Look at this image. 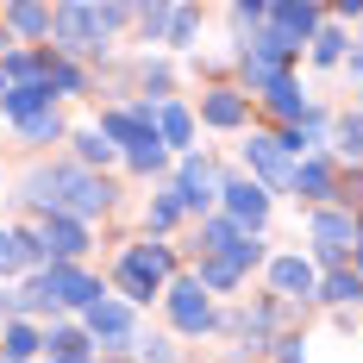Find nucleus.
<instances>
[{
    "mask_svg": "<svg viewBox=\"0 0 363 363\" xmlns=\"http://www.w3.org/2000/svg\"><path fill=\"white\" fill-rule=\"evenodd\" d=\"M157 138H163V145H188V138H194L188 107H157Z\"/></svg>",
    "mask_w": 363,
    "mask_h": 363,
    "instance_id": "nucleus-21",
    "label": "nucleus"
},
{
    "mask_svg": "<svg viewBox=\"0 0 363 363\" xmlns=\"http://www.w3.org/2000/svg\"><path fill=\"white\" fill-rule=\"evenodd\" d=\"M263 94H269V107L282 113V119H313V107H307V101L294 94V82H289V75H276V82H269Z\"/></svg>",
    "mask_w": 363,
    "mask_h": 363,
    "instance_id": "nucleus-19",
    "label": "nucleus"
},
{
    "mask_svg": "<svg viewBox=\"0 0 363 363\" xmlns=\"http://www.w3.org/2000/svg\"><path fill=\"white\" fill-rule=\"evenodd\" d=\"M269 289L276 294H313L320 282H313V263L307 257H276L269 263Z\"/></svg>",
    "mask_w": 363,
    "mask_h": 363,
    "instance_id": "nucleus-13",
    "label": "nucleus"
},
{
    "mask_svg": "<svg viewBox=\"0 0 363 363\" xmlns=\"http://www.w3.org/2000/svg\"><path fill=\"white\" fill-rule=\"evenodd\" d=\"M75 150H82V163H107V157H113L107 132H75Z\"/></svg>",
    "mask_w": 363,
    "mask_h": 363,
    "instance_id": "nucleus-26",
    "label": "nucleus"
},
{
    "mask_svg": "<svg viewBox=\"0 0 363 363\" xmlns=\"http://www.w3.org/2000/svg\"><path fill=\"white\" fill-rule=\"evenodd\" d=\"M245 163L257 169V188H263V182H294V157H289L282 138H251V145H245Z\"/></svg>",
    "mask_w": 363,
    "mask_h": 363,
    "instance_id": "nucleus-7",
    "label": "nucleus"
},
{
    "mask_svg": "<svg viewBox=\"0 0 363 363\" xmlns=\"http://www.w3.org/2000/svg\"><path fill=\"white\" fill-rule=\"evenodd\" d=\"M201 119H207V125H245V101H238L232 88H213V94L201 101Z\"/></svg>",
    "mask_w": 363,
    "mask_h": 363,
    "instance_id": "nucleus-17",
    "label": "nucleus"
},
{
    "mask_svg": "<svg viewBox=\"0 0 363 363\" xmlns=\"http://www.w3.org/2000/svg\"><path fill=\"white\" fill-rule=\"evenodd\" d=\"M313 57H320V63H338V57H345V32H338V26L313 32Z\"/></svg>",
    "mask_w": 363,
    "mask_h": 363,
    "instance_id": "nucleus-27",
    "label": "nucleus"
},
{
    "mask_svg": "<svg viewBox=\"0 0 363 363\" xmlns=\"http://www.w3.org/2000/svg\"><path fill=\"white\" fill-rule=\"evenodd\" d=\"M219 194H225V207H232V225H263V213H269V194H263L257 182H225Z\"/></svg>",
    "mask_w": 363,
    "mask_h": 363,
    "instance_id": "nucleus-10",
    "label": "nucleus"
},
{
    "mask_svg": "<svg viewBox=\"0 0 363 363\" xmlns=\"http://www.w3.org/2000/svg\"><path fill=\"white\" fill-rule=\"evenodd\" d=\"M169 320H176L182 332H207V326H213V307H207V289H201V276L169 289Z\"/></svg>",
    "mask_w": 363,
    "mask_h": 363,
    "instance_id": "nucleus-6",
    "label": "nucleus"
},
{
    "mask_svg": "<svg viewBox=\"0 0 363 363\" xmlns=\"http://www.w3.org/2000/svg\"><path fill=\"white\" fill-rule=\"evenodd\" d=\"M238 263L232 257H201V289H238Z\"/></svg>",
    "mask_w": 363,
    "mask_h": 363,
    "instance_id": "nucleus-23",
    "label": "nucleus"
},
{
    "mask_svg": "<svg viewBox=\"0 0 363 363\" xmlns=\"http://www.w3.org/2000/svg\"><path fill=\"white\" fill-rule=\"evenodd\" d=\"M213 194H219V182H213V163H207V157H188V163H182V182H176V207L201 213V207H207Z\"/></svg>",
    "mask_w": 363,
    "mask_h": 363,
    "instance_id": "nucleus-8",
    "label": "nucleus"
},
{
    "mask_svg": "<svg viewBox=\"0 0 363 363\" xmlns=\"http://www.w3.org/2000/svg\"><path fill=\"white\" fill-rule=\"evenodd\" d=\"M38 289L50 294V307H94V301H107L101 282H94L88 269H75V263H50V269L38 276Z\"/></svg>",
    "mask_w": 363,
    "mask_h": 363,
    "instance_id": "nucleus-2",
    "label": "nucleus"
},
{
    "mask_svg": "<svg viewBox=\"0 0 363 363\" xmlns=\"http://www.w3.org/2000/svg\"><path fill=\"white\" fill-rule=\"evenodd\" d=\"M57 38H63V50H101V44H107L94 6H63V13H57Z\"/></svg>",
    "mask_w": 363,
    "mask_h": 363,
    "instance_id": "nucleus-4",
    "label": "nucleus"
},
{
    "mask_svg": "<svg viewBox=\"0 0 363 363\" xmlns=\"http://www.w3.org/2000/svg\"><path fill=\"white\" fill-rule=\"evenodd\" d=\"M163 282H169V251L163 245H132V251L119 257V289L132 294V301H150Z\"/></svg>",
    "mask_w": 363,
    "mask_h": 363,
    "instance_id": "nucleus-1",
    "label": "nucleus"
},
{
    "mask_svg": "<svg viewBox=\"0 0 363 363\" xmlns=\"http://www.w3.org/2000/svg\"><path fill=\"white\" fill-rule=\"evenodd\" d=\"M0 94H6V82H0Z\"/></svg>",
    "mask_w": 363,
    "mask_h": 363,
    "instance_id": "nucleus-38",
    "label": "nucleus"
},
{
    "mask_svg": "<svg viewBox=\"0 0 363 363\" xmlns=\"http://www.w3.org/2000/svg\"><path fill=\"white\" fill-rule=\"evenodd\" d=\"M182 219V207H176V194H163V201H150V225L163 232V225H176Z\"/></svg>",
    "mask_w": 363,
    "mask_h": 363,
    "instance_id": "nucleus-32",
    "label": "nucleus"
},
{
    "mask_svg": "<svg viewBox=\"0 0 363 363\" xmlns=\"http://www.w3.org/2000/svg\"><path fill=\"white\" fill-rule=\"evenodd\" d=\"M0 107L19 113V119H38V113H50V82H19V88H6V94H0Z\"/></svg>",
    "mask_w": 363,
    "mask_h": 363,
    "instance_id": "nucleus-14",
    "label": "nucleus"
},
{
    "mask_svg": "<svg viewBox=\"0 0 363 363\" xmlns=\"http://www.w3.org/2000/svg\"><path fill=\"white\" fill-rule=\"evenodd\" d=\"M26 138H63V119L57 113H38V119H26Z\"/></svg>",
    "mask_w": 363,
    "mask_h": 363,
    "instance_id": "nucleus-30",
    "label": "nucleus"
},
{
    "mask_svg": "<svg viewBox=\"0 0 363 363\" xmlns=\"http://www.w3.org/2000/svg\"><path fill=\"white\" fill-rule=\"evenodd\" d=\"M320 301H332V307H345V301H351V307H357V301H363V276H351V269H332L326 282H320Z\"/></svg>",
    "mask_w": 363,
    "mask_h": 363,
    "instance_id": "nucleus-20",
    "label": "nucleus"
},
{
    "mask_svg": "<svg viewBox=\"0 0 363 363\" xmlns=\"http://www.w3.org/2000/svg\"><path fill=\"white\" fill-rule=\"evenodd\" d=\"M50 351H57V357H82L88 338H82V332H50Z\"/></svg>",
    "mask_w": 363,
    "mask_h": 363,
    "instance_id": "nucleus-31",
    "label": "nucleus"
},
{
    "mask_svg": "<svg viewBox=\"0 0 363 363\" xmlns=\"http://www.w3.org/2000/svg\"><path fill=\"white\" fill-rule=\"evenodd\" d=\"M357 245H363V225H357Z\"/></svg>",
    "mask_w": 363,
    "mask_h": 363,
    "instance_id": "nucleus-37",
    "label": "nucleus"
},
{
    "mask_svg": "<svg viewBox=\"0 0 363 363\" xmlns=\"http://www.w3.org/2000/svg\"><path fill=\"white\" fill-rule=\"evenodd\" d=\"M38 351V332L26 326V320H13V326H6V363H26Z\"/></svg>",
    "mask_w": 363,
    "mask_h": 363,
    "instance_id": "nucleus-25",
    "label": "nucleus"
},
{
    "mask_svg": "<svg viewBox=\"0 0 363 363\" xmlns=\"http://www.w3.org/2000/svg\"><path fill=\"white\" fill-rule=\"evenodd\" d=\"M238 238H245V232H238L232 219H207V225H201V251H207V257H232V251H238Z\"/></svg>",
    "mask_w": 363,
    "mask_h": 363,
    "instance_id": "nucleus-18",
    "label": "nucleus"
},
{
    "mask_svg": "<svg viewBox=\"0 0 363 363\" xmlns=\"http://www.w3.org/2000/svg\"><path fill=\"white\" fill-rule=\"evenodd\" d=\"M313 245H320L326 263H338L345 245H357V232H351V219H345V213H313Z\"/></svg>",
    "mask_w": 363,
    "mask_h": 363,
    "instance_id": "nucleus-12",
    "label": "nucleus"
},
{
    "mask_svg": "<svg viewBox=\"0 0 363 363\" xmlns=\"http://www.w3.org/2000/svg\"><path fill=\"white\" fill-rule=\"evenodd\" d=\"M289 188H301L307 201H326V194H332V169H326V163H294Z\"/></svg>",
    "mask_w": 363,
    "mask_h": 363,
    "instance_id": "nucleus-22",
    "label": "nucleus"
},
{
    "mask_svg": "<svg viewBox=\"0 0 363 363\" xmlns=\"http://www.w3.org/2000/svg\"><path fill=\"white\" fill-rule=\"evenodd\" d=\"M38 257H44V245H38L32 232H0V276L26 269V263H38Z\"/></svg>",
    "mask_w": 363,
    "mask_h": 363,
    "instance_id": "nucleus-15",
    "label": "nucleus"
},
{
    "mask_svg": "<svg viewBox=\"0 0 363 363\" xmlns=\"http://www.w3.org/2000/svg\"><path fill=\"white\" fill-rule=\"evenodd\" d=\"M138 26H145V38H169V6H145Z\"/></svg>",
    "mask_w": 363,
    "mask_h": 363,
    "instance_id": "nucleus-28",
    "label": "nucleus"
},
{
    "mask_svg": "<svg viewBox=\"0 0 363 363\" xmlns=\"http://www.w3.org/2000/svg\"><path fill=\"white\" fill-rule=\"evenodd\" d=\"M6 26L19 38H38V32H50V13L44 6H6Z\"/></svg>",
    "mask_w": 363,
    "mask_h": 363,
    "instance_id": "nucleus-24",
    "label": "nucleus"
},
{
    "mask_svg": "<svg viewBox=\"0 0 363 363\" xmlns=\"http://www.w3.org/2000/svg\"><path fill=\"white\" fill-rule=\"evenodd\" d=\"M107 207H113V188L101 176H88V169H63V207H57V213L94 219V213H107Z\"/></svg>",
    "mask_w": 363,
    "mask_h": 363,
    "instance_id": "nucleus-3",
    "label": "nucleus"
},
{
    "mask_svg": "<svg viewBox=\"0 0 363 363\" xmlns=\"http://www.w3.org/2000/svg\"><path fill=\"white\" fill-rule=\"evenodd\" d=\"M232 26H263V6H232Z\"/></svg>",
    "mask_w": 363,
    "mask_h": 363,
    "instance_id": "nucleus-33",
    "label": "nucleus"
},
{
    "mask_svg": "<svg viewBox=\"0 0 363 363\" xmlns=\"http://www.w3.org/2000/svg\"><path fill=\"white\" fill-rule=\"evenodd\" d=\"M357 276H363V245H357Z\"/></svg>",
    "mask_w": 363,
    "mask_h": 363,
    "instance_id": "nucleus-35",
    "label": "nucleus"
},
{
    "mask_svg": "<svg viewBox=\"0 0 363 363\" xmlns=\"http://www.w3.org/2000/svg\"><path fill=\"white\" fill-rule=\"evenodd\" d=\"M338 150H345V157H363V119H345V125H338Z\"/></svg>",
    "mask_w": 363,
    "mask_h": 363,
    "instance_id": "nucleus-29",
    "label": "nucleus"
},
{
    "mask_svg": "<svg viewBox=\"0 0 363 363\" xmlns=\"http://www.w3.org/2000/svg\"><path fill=\"white\" fill-rule=\"evenodd\" d=\"M26 201L44 207V219H50L63 207V169H32V176H26Z\"/></svg>",
    "mask_w": 363,
    "mask_h": 363,
    "instance_id": "nucleus-16",
    "label": "nucleus"
},
{
    "mask_svg": "<svg viewBox=\"0 0 363 363\" xmlns=\"http://www.w3.org/2000/svg\"><path fill=\"white\" fill-rule=\"evenodd\" d=\"M38 245L57 257V263H75V257L88 251V225L69 219V213H50V219H44V232H38Z\"/></svg>",
    "mask_w": 363,
    "mask_h": 363,
    "instance_id": "nucleus-5",
    "label": "nucleus"
},
{
    "mask_svg": "<svg viewBox=\"0 0 363 363\" xmlns=\"http://www.w3.org/2000/svg\"><path fill=\"white\" fill-rule=\"evenodd\" d=\"M351 69H357V75H363V44H357V50H351Z\"/></svg>",
    "mask_w": 363,
    "mask_h": 363,
    "instance_id": "nucleus-34",
    "label": "nucleus"
},
{
    "mask_svg": "<svg viewBox=\"0 0 363 363\" xmlns=\"http://www.w3.org/2000/svg\"><path fill=\"white\" fill-rule=\"evenodd\" d=\"M88 332L107 338V345H125V338H132V307H119V301H94V307H88Z\"/></svg>",
    "mask_w": 363,
    "mask_h": 363,
    "instance_id": "nucleus-11",
    "label": "nucleus"
},
{
    "mask_svg": "<svg viewBox=\"0 0 363 363\" xmlns=\"http://www.w3.org/2000/svg\"><path fill=\"white\" fill-rule=\"evenodd\" d=\"M263 19H269V32H282L294 44V50H301V38H313V26H320V6H307V0H301V6H263Z\"/></svg>",
    "mask_w": 363,
    "mask_h": 363,
    "instance_id": "nucleus-9",
    "label": "nucleus"
},
{
    "mask_svg": "<svg viewBox=\"0 0 363 363\" xmlns=\"http://www.w3.org/2000/svg\"><path fill=\"white\" fill-rule=\"evenodd\" d=\"M50 363H82V357H50Z\"/></svg>",
    "mask_w": 363,
    "mask_h": 363,
    "instance_id": "nucleus-36",
    "label": "nucleus"
}]
</instances>
